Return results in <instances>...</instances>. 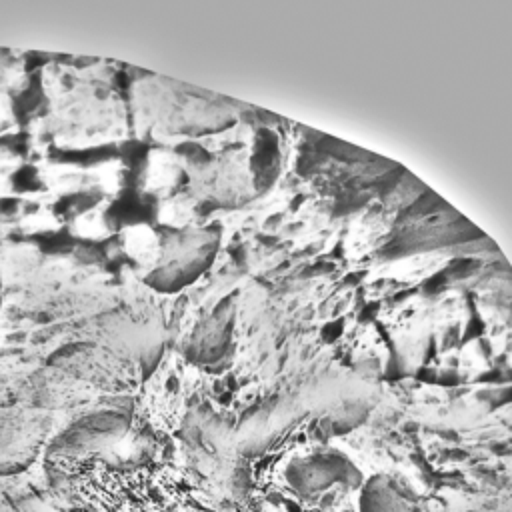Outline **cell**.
<instances>
[{
    "mask_svg": "<svg viewBox=\"0 0 512 512\" xmlns=\"http://www.w3.org/2000/svg\"><path fill=\"white\" fill-rule=\"evenodd\" d=\"M356 468L336 452H316L296 458L286 472L294 492L314 498L356 482Z\"/></svg>",
    "mask_w": 512,
    "mask_h": 512,
    "instance_id": "6da1fadb",
    "label": "cell"
},
{
    "mask_svg": "<svg viewBox=\"0 0 512 512\" xmlns=\"http://www.w3.org/2000/svg\"><path fill=\"white\" fill-rule=\"evenodd\" d=\"M360 512H418V502L396 478L372 476L360 490Z\"/></svg>",
    "mask_w": 512,
    "mask_h": 512,
    "instance_id": "7a4b0ae2",
    "label": "cell"
}]
</instances>
